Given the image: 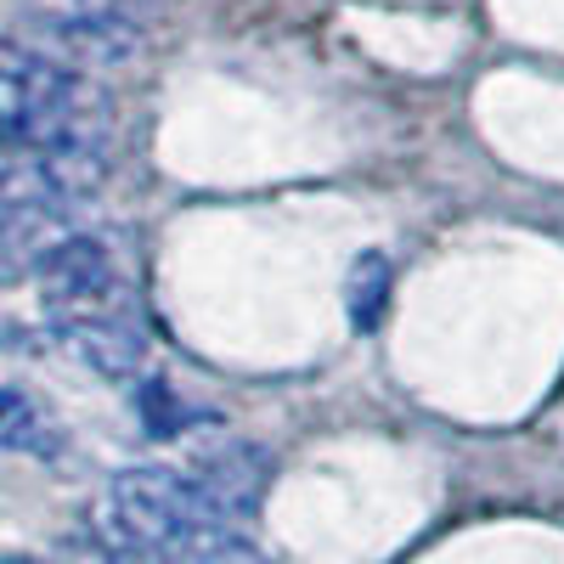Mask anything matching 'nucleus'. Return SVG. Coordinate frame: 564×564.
Returning a JSON list of instances; mask_svg holds the SVG:
<instances>
[{"mask_svg":"<svg viewBox=\"0 0 564 564\" xmlns=\"http://www.w3.org/2000/svg\"><path fill=\"white\" fill-rule=\"evenodd\" d=\"M108 141V108L74 68L34 45L0 40V153H97Z\"/></svg>","mask_w":564,"mask_h":564,"instance_id":"1","label":"nucleus"},{"mask_svg":"<svg viewBox=\"0 0 564 564\" xmlns=\"http://www.w3.org/2000/svg\"><path fill=\"white\" fill-rule=\"evenodd\" d=\"M102 553L124 564H170L198 531L220 525L181 468H130L90 508Z\"/></svg>","mask_w":564,"mask_h":564,"instance_id":"2","label":"nucleus"},{"mask_svg":"<svg viewBox=\"0 0 564 564\" xmlns=\"http://www.w3.org/2000/svg\"><path fill=\"white\" fill-rule=\"evenodd\" d=\"M68 238H79L74 198L57 193L40 159L18 175H0V282L34 276Z\"/></svg>","mask_w":564,"mask_h":564,"instance_id":"3","label":"nucleus"},{"mask_svg":"<svg viewBox=\"0 0 564 564\" xmlns=\"http://www.w3.org/2000/svg\"><path fill=\"white\" fill-rule=\"evenodd\" d=\"M40 282V305L45 322H74V316H124V271L113 265V254L97 238H68L52 260L34 271Z\"/></svg>","mask_w":564,"mask_h":564,"instance_id":"4","label":"nucleus"},{"mask_svg":"<svg viewBox=\"0 0 564 564\" xmlns=\"http://www.w3.org/2000/svg\"><path fill=\"white\" fill-rule=\"evenodd\" d=\"M186 480H193V491L204 497V508L220 525H238L249 508H260V497L271 486V457L249 441H215L193 457Z\"/></svg>","mask_w":564,"mask_h":564,"instance_id":"5","label":"nucleus"},{"mask_svg":"<svg viewBox=\"0 0 564 564\" xmlns=\"http://www.w3.org/2000/svg\"><path fill=\"white\" fill-rule=\"evenodd\" d=\"M52 339L90 372L102 379H135L141 361H148V339L141 327L124 316H74V322H52Z\"/></svg>","mask_w":564,"mask_h":564,"instance_id":"6","label":"nucleus"},{"mask_svg":"<svg viewBox=\"0 0 564 564\" xmlns=\"http://www.w3.org/2000/svg\"><path fill=\"white\" fill-rule=\"evenodd\" d=\"M0 452L40 457V463L63 457V423H57V412L45 406L34 390H23V384H0Z\"/></svg>","mask_w":564,"mask_h":564,"instance_id":"7","label":"nucleus"},{"mask_svg":"<svg viewBox=\"0 0 564 564\" xmlns=\"http://www.w3.org/2000/svg\"><path fill=\"white\" fill-rule=\"evenodd\" d=\"M390 260L384 254H361L356 260V271L345 276V311H350V322L361 327V334H372L379 327V316H384V305H390Z\"/></svg>","mask_w":564,"mask_h":564,"instance_id":"8","label":"nucleus"},{"mask_svg":"<svg viewBox=\"0 0 564 564\" xmlns=\"http://www.w3.org/2000/svg\"><path fill=\"white\" fill-rule=\"evenodd\" d=\"M170 564H271V558L231 525H209V531H198L193 542H186Z\"/></svg>","mask_w":564,"mask_h":564,"instance_id":"9","label":"nucleus"}]
</instances>
